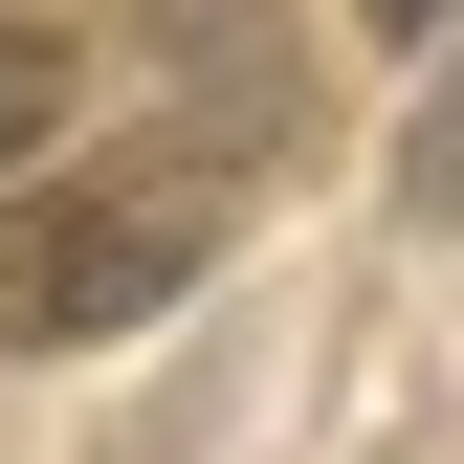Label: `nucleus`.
<instances>
[{"label":"nucleus","instance_id":"f257e3e1","mask_svg":"<svg viewBox=\"0 0 464 464\" xmlns=\"http://www.w3.org/2000/svg\"><path fill=\"white\" fill-rule=\"evenodd\" d=\"M221 199L199 155H111V178H0V354H67V332H133L221 266Z\"/></svg>","mask_w":464,"mask_h":464},{"label":"nucleus","instance_id":"f03ea898","mask_svg":"<svg viewBox=\"0 0 464 464\" xmlns=\"http://www.w3.org/2000/svg\"><path fill=\"white\" fill-rule=\"evenodd\" d=\"M67 133V23H0V178Z\"/></svg>","mask_w":464,"mask_h":464},{"label":"nucleus","instance_id":"7ed1b4c3","mask_svg":"<svg viewBox=\"0 0 464 464\" xmlns=\"http://www.w3.org/2000/svg\"><path fill=\"white\" fill-rule=\"evenodd\" d=\"M354 23H376V44H420V23H464V0H354Z\"/></svg>","mask_w":464,"mask_h":464}]
</instances>
